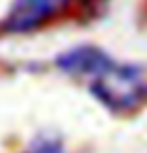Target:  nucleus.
Here are the masks:
<instances>
[{
	"instance_id": "2",
	"label": "nucleus",
	"mask_w": 147,
	"mask_h": 153,
	"mask_svg": "<svg viewBox=\"0 0 147 153\" xmlns=\"http://www.w3.org/2000/svg\"><path fill=\"white\" fill-rule=\"evenodd\" d=\"M71 2L73 0H16L4 20V28L8 32H30L62 14Z\"/></svg>"
},
{
	"instance_id": "1",
	"label": "nucleus",
	"mask_w": 147,
	"mask_h": 153,
	"mask_svg": "<svg viewBox=\"0 0 147 153\" xmlns=\"http://www.w3.org/2000/svg\"><path fill=\"white\" fill-rule=\"evenodd\" d=\"M89 89L93 97L111 113H137L147 105V71L135 62H113L95 76Z\"/></svg>"
},
{
	"instance_id": "4",
	"label": "nucleus",
	"mask_w": 147,
	"mask_h": 153,
	"mask_svg": "<svg viewBox=\"0 0 147 153\" xmlns=\"http://www.w3.org/2000/svg\"><path fill=\"white\" fill-rule=\"evenodd\" d=\"M26 153H62V145L59 141L45 139V141H39L30 151H26Z\"/></svg>"
},
{
	"instance_id": "3",
	"label": "nucleus",
	"mask_w": 147,
	"mask_h": 153,
	"mask_svg": "<svg viewBox=\"0 0 147 153\" xmlns=\"http://www.w3.org/2000/svg\"><path fill=\"white\" fill-rule=\"evenodd\" d=\"M113 62L115 61L103 48L91 45L75 46L56 59V65L61 71L73 76H91V81L95 76H99L101 73H105Z\"/></svg>"
}]
</instances>
